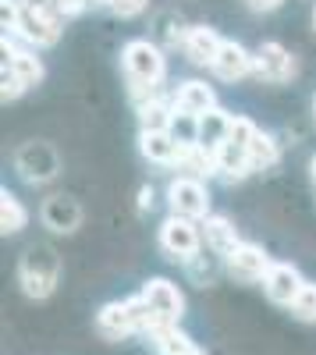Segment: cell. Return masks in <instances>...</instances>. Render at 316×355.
Instances as JSON below:
<instances>
[{
	"label": "cell",
	"mask_w": 316,
	"mask_h": 355,
	"mask_svg": "<svg viewBox=\"0 0 316 355\" xmlns=\"http://www.w3.org/2000/svg\"><path fill=\"white\" fill-rule=\"evenodd\" d=\"M313 110H316V100H313Z\"/></svg>",
	"instance_id": "obj_34"
},
{
	"label": "cell",
	"mask_w": 316,
	"mask_h": 355,
	"mask_svg": "<svg viewBox=\"0 0 316 355\" xmlns=\"http://www.w3.org/2000/svg\"><path fill=\"white\" fill-rule=\"evenodd\" d=\"M139 150H142V157H146L150 164L170 167V164H178V150H182V146L175 142L170 132H139Z\"/></svg>",
	"instance_id": "obj_21"
},
{
	"label": "cell",
	"mask_w": 316,
	"mask_h": 355,
	"mask_svg": "<svg viewBox=\"0 0 316 355\" xmlns=\"http://www.w3.org/2000/svg\"><path fill=\"white\" fill-rule=\"evenodd\" d=\"M249 71H256V53H249V50H245L242 43H235V40H224L217 61H213V75L224 78V82H238V78H245Z\"/></svg>",
	"instance_id": "obj_12"
},
{
	"label": "cell",
	"mask_w": 316,
	"mask_h": 355,
	"mask_svg": "<svg viewBox=\"0 0 316 355\" xmlns=\"http://www.w3.org/2000/svg\"><path fill=\"white\" fill-rule=\"evenodd\" d=\"M18 277H21V291L28 299H46V295H53L57 281H61V256L50 245H33L21 256Z\"/></svg>",
	"instance_id": "obj_3"
},
{
	"label": "cell",
	"mask_w": 316,
	"mask_h": 355,
	"mask_svg": "<svg viewBox=\"0 0 316 355\" xmlns=\"http://www.w3.org/2000/svg\"><path fill=\"white\" fill-rule=\"evenodd\" d=\"M217 174L224 182H242V178L252 174V164H249V150L231 139H224L217 146Z\"/></svg>",
	"instance_id": "obj_18"
},
{
	"label": "cell",
	"mask_w": 316,
	"mask_h": 355,
	"mask_svg": "<svg viewBox=\"0 0 316 355\" xmlns=\"http://www.w3.org/2000/svg\"><path fill=\"white\" fill-rule=\"evenodd\" d=\"M199 242H203V231H199L195 220H185V217L170 214V217L160 224V249H164L170 259L192 263V259L199 256Z\"/></svg>",
	"instance_id": "obj_5"
},
{
	"label": "cell",
	"mask_w": 316,
	"mask_h": 355,
	"mask_svg": "<svg viewBox=\"0 0 316 355\" xmlns=\"http://www.w3.org/2000/svg\"><path fill=\"white\" fill-rule=\"evenodd\" d=\"M295 71L299 64L292 50H284L281 43H260V50H256V75L263 82H292Z\"/></svg>",
	"instance_id": "obj_9"
},
{
	"label": "cell",
	"mask_w": 316,
	"mask_h": 355,
	"mask_svg": "<svg viewBox=\"0 0 316 355\" xmlns=\"http://www.w3.org/2000/svg\"><path fill=\"white\" fill-rule=\"evenodd\" d=\"M281 4H284V0H249V8H256V11H274Z\"/></svg>",
	"instance_id": "obj_30"
},
{
	"label": "cell",
	"mask_w": 316,
	"mask_h": 355,
	"mask_svg": "<svg viewBox=\"0 0 316 355\" xmlns=\"http://www.w3.org/2000/svg\"><path fill=\"white\" fill-rule=\"evenodd\" d=\"M25 224H28V210L21 206V199L15 192H0V231L18 234Z\"/></svg>",
	"instance_id": "obj_25"
},
{
	"label": "cell",
	"mask_w": 316,
	"mask_h": 355,
	"mask_svg": "<svg viewBox=\"0 0 316 355\" xmlns=\"http://www.w3.org/2000/svg\"><path fill=\"white\" fill-rule=\"evenodd\" d=\"M227 132H231V114L227 110H210L207 117H199V142L210 146V150H217V146L227 139Z\"/></svg>",
	"instance_id": "obj_24"
},
{
	"label": "cell",
	"mask_w": 316,
	"mask_h": 355,
	"mask_svg": "<svg viewBox=\"0 0 316 355\" xmlns=\"http://www.w3.org/2000/svg\"><path fill=\"white\" fill-rule=\"evenodd\" d=\"M224 266H227V274L238 277V281H267V274H270L274 259H270L260 245L242 242L231 256H224Z\"/></svg>",
	"instance_id": "obj_7"
},
{
	"label": "cell",
	"mask_w": 316,
	"mask_h": 355,
	"mask_svg": "<svg viewBox=\"0 0 316 355\" xmlns=\"http://www.w3.org/2000/svg\"><path fill=\"white\" fill-rule=\"evenodd\" d=\"M103 4H107L114 15H118V18H135V15L146 11L150 0H103Z\"/></svg>",
	"instance_id": "obj_27"
},
{
	"label": "cell",
	"mask_w": 316,
	"mask_h": 355,
	"mask_svg": "<svg viewBox=\"0 0 316 355\" xmlns=\"http://www.w3.org/2000/svg\"><path fill=\"white\" fill-rule=\"evenodd\" d=\"M61 21H64V15L53 0H18L15 33L28 46H53L61 40Z\"/></svg>",
	"instance_id": "obj_2"
},
{
	"label": "cell",
	"mask_w": 316,
	"mask_h": 355,
	"mask_svg": "<svg viewBox=\"0 0 316 355\" xmlns=\"http://www.w3.org/2000/svg\"><path fill=\"white\" fill-rule=\"evenodd\" d=\"M203 239H207V245L217 252V256H231L238 245H242V239H238V231H235V224L227 220V217H220V214H210L203 224Z\"/></svg>",
	"instance_id": "obj_19"
},
{
	"label": "cell",
	"mask_w": 316,
	"mask_h": 355,
	"mask_svg": "<svg viewBox=\"0 0 316 355\" xmlns=\"http://www.w3.org/2000/svg\"><path fill=\"white\" fill-rule=\"evenodd\" d=\"M309 178H313V185H316V157L309 160Z\"/></svg>",
	"instance_id": "obj_32"
},
{
	"label": "cell",
	"mask_w": 316,
	"mask_h": 355,
	"mask_svg": "<svg viewBox=\"0 0 316 355\" xmlns=\"http://www.w3.org/2000/svg\"><path fill=\"white\" fill-rule=\"evenodd\" d=\"M292 313L302 323H316V284L313 281H306V288L299 291V299L292 302Z\"/></svg>",
	"instance_id": "obj_26"
},
{
	"label": "cell",
	"mask_w": 316,
	"mask_h": 355,
	"mask_svg": "<svg viewBox=\"0 0 316 355\" xmlns=\"http://www.w3.org/2000/svg\"><path fill=\"white\" fill-rule=\"evenodd\" d=\"M170 121H175V100H164V96H150V100H139V125L142 132H170Z\"/></svg>",
	"instance_id": "obj_22"
},
{
	"label": "cell",
	"mask_w": 316,
	"mask_h": 355,
	"mask_svg": "<svg viewBox=\"0 0 316 355\" xmlns=\"http://www.w3.org/2000/svg\"><path fill=\"white\" fill-rule=\"evenodd\" d=\"M277 160H281L277 139L260 128V132H256V139H252V146H249V164H252V171H270V167H277Z\"/></svg>",
	"instance_id": "obj_23"
},
{
	"label": "cell",
	"mask_w": 316,
	"mask_h": 355,
	"mask_svg": "<svg viewBox=\"0 0 316 355\" xmlns=\"http://www.w3.org/2000/svg\"><path fill=\"white\" fill-rule=\"evenodd\" d=\"M43 224L57 234H71L78 224H82V210H78V202L68 199V196H50L43 202Z\"/></svg>",
	"instance_id": "obj_16"
},
{
	"label": "cell",
	"mask_w": 316,
	"mask_h": 355,
	"mask_svg": "<svg viewBox=\"0 0 316 355\" xmlns=\"http://www.w3.org/2000/svg\"><path fill=\"white\" fill-rule=\"evenodd\" d=\"M142 302L153 309V316L160 323H178L185 316V295L178 291V284H170L167 277H153L142 284Z\"/></svg>",
	"instance_id": "obj_6"
},
{
	"label": "cell",
	"mask_w": 316,
	"mask_h": 355,
	"mask_svg": "<svg viewBox=\"0 0 316 355\" xmlns=\"http://www.w3.org/2000/svg\"><path fill=\"white\" fill-rule=\"evenodd\" d=\"M150 345L157 348V355H207L203 348H199L178 323H167V327H157L150 334Z\"/></svg>",
	"instance_id": "obj_20"
},
{
	"label": "cell",
	"mask_w": 316,
	"mask_h": 355,
	"mask_svg": "<svg viewBox=\"0 0 316 355\" xmlns=\"http://www.w3.org/2000/svg\"><path fill=\"white\" fill-rule=\"evenodd\" d=\"M57 8H61V15H82L85 8L93 4V0H53Z\"/></svg>",
	"instance_id": "obj_29"
},
{
	"label": "cell",
	"mask_w": 316,
	"mask_h": 355,
	"mask_svg": "<svg viewBox=\"0 0 316 355\" xmlns=\"http://www.w3.org/2000/svg\"><path fill=\"white\" fill-rule=\"evenodd\" d=\"M302 288H306V277L299 274L295 263H274L270 274H267V281H263L267 299H270L274 306H288V309H292V302L299 299Z\"/></svg>",
	"instance_id": "obj_8"
},
{
	"label": "cell",
	"mask_w": 316,
	"mask_h": 355,
	"mask_svg": "<svg viewBox=\"0 0 316 355\" xmlns=\"http://www.w3.org/2000/svg\"><path fill=\"white\" fill-rule=\"evenodd\" d=\"M178 171H185L188 178H213L217 174V150H210V146H203V142H188V146H182L178 150V164H175Z\"/></svg>",
	"instance_id": "obj_17"
},
{
	"label": "cell",
	"mask_w": 316,
	"mask_h": 355,
	"mask_svg": "<svg viewBox=\"0 0 316 355\" xmlns=\"http://www.w3.org/2000/svg\"><path fill=\"white\" fill-rule=\"evenodd\" d=\"M15 164H18L25 182H50L57 174V153L46 142H25L15 157Z\"/></svg>",
	"instance_id": "obj_10"
},
{
	"label": "cell",
	"mask_w": 316,
	"mask_h": 355,
	"mask_svg": "<svg viewBox=\"0 0 316 355\" xmlns=\"http://www.w3.org/2000/svg\"><path fill=\"white\" fill-rule=\"evenodd\" d=\"M139 199H142V202H139L142 210H146V206H153V189H142V196H139Z\"/></svg>",
	"instance_id": "obj_31"
},
{
	"label": "cell",
	"mask_w": 316,
	"mask_h": 355,
	"mask_svg": "<svg viewBox=\"0 0 316 355\" xmlns=\"http://www.w3.org/2000/svg\"><path fill=\"white\" fill-rule=\"evenodd\" d=\"M313 33H316V8H313Z\"/></svg>",
	"instance_id": "obj_33"
},
{
	"label": "cell",
	"mask_w": 316,
	"mask_h": 355,
	"mask_svg": "<svg viewBox=\"0 0 316 355\" xmlns=\"http://www.w3.org/2000/svg\"><path fill=\"white\" fill-rule=\"evenodd\" d=\"M96 331H100L103 338H110V341H121V338H128V334H139L128 299H125V302H107V306L96 313Z\"/></svg>",
	"instance_id": "obj_13"
},
{
	"label": "cell",
	"mask_w": 316,
	"mask_h": 355,
	"mask_svg": "<svg viewBox=\"0 0 316 355\" xmlns=\"http://www.w3.org/2000/svg\"><path fill=\"white\" fill-rule=\"evenodd\" d=\"M167 206L175 217H185V220H207L210 217V192L199 178H188V174H178L175 182L167 185Z\"/></svg>",
	"instance_id": "obj_4"
},
{
	"label": "cell",
	"mask_w": 316,
	"mask_h": 355,
	"mask_svg": "<svg viewBox=\"0 0 316 355\" xmlns=\"http://www.w3.org/2000/svg\"><path fill=\"white\" fill-rule=\"evenodd\" d=\"M121 64H125V75H128V85H132V96H139V100L157 96V85L167 75V57L157 43L128 40L125 50H121Z\"/></svg>",
	"instance_id": "obj_1"
},
{
	"label": "cell",
	"mask_w": 316,
	"mask_h": 355,
	"mask_svg": "<svg viewBox=\"0 0 316 355\" xmlns=\"http://www.w3.org/2000/svg\"><path fill=\"white\" fill-rule=\"evenodd\" d=\"M182 46H185V53H188L192 64L213 68V61H217V53H220L224 40L217 36V28H210V25H188L185 36H182Z\"/></svg>",
	"instance_id": "obj_11"
},
{
	"label": "cell",
	"mask_w": 316,
	"mask_h": 355,
	"mask_svg": "<svg viewBox=\"0 0 316 355\" xmlns=\"http://www.w3.org/2000/svg\"><path fill=\"white\" fill-rule=\"evenodd\" d=\"M0 82H4V89H0V93H4V100H18V96L25 93V85H21V82H18L8 68H4V78H0Z\"/></svg>",
	"instance_id": "obj_28"
},
{
	"label": "cell",
	"mask_w": 316,
	"mask_h": 355,
	"mask_svg": "<svg viewBox=\"0 0 316 355\" xmlns=\"http://www.w3.org/2000/svg\"><path fill=\"white\" fill-rule=\"evenodd\" d=\"M4 57H8L4 68H8L25 89H33V85L43 82L46 71H43V61L36 57V50H18V46H11V43L4 40Z\"/></svg>",
	"instance_id": "obj_15"
},
{
	"label": "cell",
	"mask_w": 316,
	"mask_h": 355,
	"mask_svg": "<svg viewBox=\"0 0 316 355\" xmlns=\"http://www.w3.org/2000/svg\"><path fill=\"white\" fill-rule=\"evenodd\" d=\"M175 110L192 114V117H207L210 110H217V93L207 82H182L178 93H175Z\"/></svg>",
	"instance_id": "obj_14"
}]
</instances>
